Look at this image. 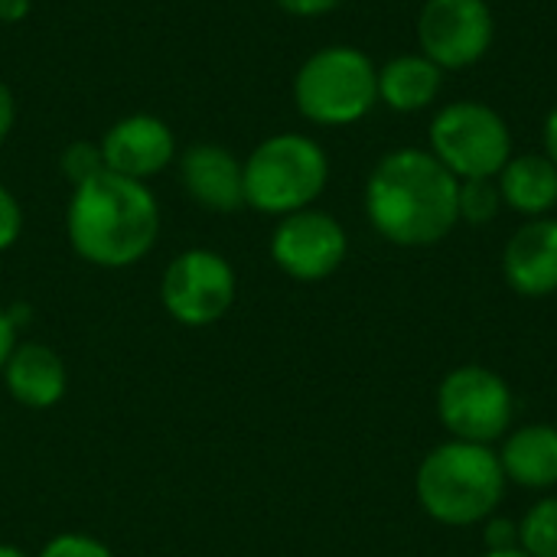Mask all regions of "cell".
<instances>
[{"label":"cell","mask_w":557,"mask_h":557,"mask_svg":"<svg viewBox=\"0 0 557 557\" xmlns=\"http://www.w3.org/2000/svg\"><path fill=\"white\" fill-rule=\"evenodd\" d=\"M506 473L490 444L447 441L418 467V506L441 525L467 529L496 516L506 496Z\"/></svg>","instance_id":"3"},{"label":"cell","mask_w":557,"mask_h":557,"mask_svg":"<svg viewBox=\"0 0 557 557\" xmlns=\"http://www.w3.org/2000/svg\"><path fill=\"white\" fill-rule=\"evenodd\" d=\"M483 542H486V552H509V548H519V522L490 516V519L483 522Z\"/></svg>","instance_id":"23"},{"label":"cell","mask_w":557,"mask_h":557,"mask_svg":"<svg viewBox=\"0 0 557 557\" xmlns=\"http://www.w3.org/2000/svg\"><path fill=\"white\" fill-rule=\"evenodd\" d=\"M509 483L522 490H552L557 486V428L555 424H525L516 428L496 450Z\"/></svg>","instance_id":"15"},{"label":"cell","mask_w":557,"mask_h":557,"mask_svg":"<svg viewBox=\"0 0 557 557\" xmlns=\"http://www.w3.org/2000/svg\"><path fill=\"white\" fill-rule=\"evenodd\" d=\"M542 140H545V157H548V160L557 166V108H552V114L545 117Z\"/></svg>","instance_id":"28"},{"label":"cell","mask_w":557,"mask_h":557,"mask_svg":"<svg viewBox=\"0 0 557 557\" xmlns=\"http://www.w3.org/2000/svg\"><path fill=\"white\" fill-rule=\"evenodd\" d=\"M62 176L69 180V186H82L85 180L98 176L104 170V157H101V147L91 144V140H75L62 150Z\"/></svg>","instance_id":"20"},{"label":"cell","mask_w":557,"mask_h":557,"mask_svg":"<svg viewBox=\"0 0 557 557\" xmlns=\"http://www.w3.org/2000/svg\"><path fill=\"white\" fill-rule=\"evenodd\" d=\"M428 140V150L457 180H496L512 160V131L506 117L476 98L444 104L431 117Z\"/></svg>","instance_id":"6"},{"label":"cell","mask_w":557,"mask_h":557,"mask_svg":"<svg viewBox=\"0 0 557 557\" xmlns=\"http://www.w3.org/2000/svg\"><path fill=\"white\" fill-rule=\"evenodd\" d=\"M7 395L26 411H49L69 392V369L62 356L36 339H20L13 356L7 359L3 372Z\"/></svg>","instance_id":"14"},{"label":"cell","mask_w":557,"mask_h":557,"mask_svg":"<svg viewBox=\"0 0 557 557\" xmlns=\"http://www.w3.org/2000/svg\"><path fill=\"white\" fill-rule=\"evenodd\" d=\"M349 255V235L339 219L323 209H300L277 219L271 232V261L281 274L300 284L333 277Z\"/></svg>","instance_id":"10"},{"label":"cell","mask_w":557,"mask_h":557,"mask_svg":"<svg viewBox=\"0 0 557 557\" xmlns=\"http://www.w3.org/2000/svg\"><path fill=\"white\" fill-rule=\"evenodd\" d=\"M294 104L310 124L349 127L379 104V65L359 46H323L297 69Z\"/></svg>","instance_id":"5"},{"label":"cell","mask_w":557,"mask_h":557,"mask_svg":"<svg viewBox=\"0 0 557 557\" xmlns=\"http://www.w3.org/2000/svg\"><path fill=\"white\" fill-rule=\"evenodd\" d=\"M483 557H532V555H525L522 548H509V552H486Z\"/></svg>","instance_id":"30"},{"label":"cell","mask_w":557,"mask_h":557,"mask_svg":"<svg viewBox=\"0 0 557 557\" xmlns=\"http://www.w3.org/2000/svg\"><path fill=\"white\" fill-rule=\"evenodd\" d=\"M457 189L460 180L431 150L398 147L366 180L369 225L398 248H431L460 222Z\"/></svg>","instance_id":"1"},{"label":"cell","mask_w":557,"mask_h":557,"mask_svg":"<svg viewBox=\"0 0 557 557\" xmlns=\"http://www.w3.org/2000/svg\"><path fill=\"white\" fill-rule=\"evenodd\" d=\"M180 183L186 196L206 212L245 209V170L242 160L222 144H193L180 153Z\"/></svg>","instance_id":"12"},{"label":"cell","mask_w":557,"mask_h":557,"mask_svg":"<svg viewBox=\"0 0 557 557\" xmlns=\"http://www.w3.org/2000/svg\"><path fill=\"white\" fill-rule=\"evenodd\" d=\"M245 206L284 219L310 209L330 183V157L310 134L284 131L264 137L245 160Z\"/></svg>","instance_id":"4"},{"label":"cell","mask_w":557,"mask_h":557,"mask_svg":"<svg viewBox=\"0 0 557 557\" xmlns=\"http://www.w3.org/2000/svg\"><path fill=\"white\" fill-rule=\"evenodd\" d=\"M65 238L91 268L121 271L140 264L160 238V202L147 183L101 170L82 186H72Z\"/></svg>","instance_id":"2"},{"label":"cell","mask_w":557,"mask_h":557,"mask_svg":"<svg viewBox=\"0 0 557 557\" xmlns=\"http://www.w3.org/2000/svg\"><path fill=\"white\" fill-rule=\"evenodd\" d=\"M16 343H20V323L13 320V313L7 307H0V372L7 366V359L13 356Z\"/></svg>","instance_id":"25"},{"label":"cell","mask_w":557,"mask_h":557,"mask_svg":"<svg viewBox=\"0 0 557 557\" xmlns=\"http://www.w3.org/2000/svg\"><path fill=\"white\" fill-rule=\"evenodd\" d=\"M437 418L450 441L493 444L516 418L509 382L486 366H460L437 385Z\"/></svg>","instance_id":"8"},{"label":"cell","mask_w":557,"mask_h":557,"mask_svg":"<svg viewBox=\"0 0 557 557\" xmlns=\"http://www.w3.org/2000/svg\"><path fill=\"white\" fill-rule=\"evenodd\" d=\"M98 147L104 157V170L140 183L153 180L180 157L173 127L157 114H127L114 121Z\"/></svg>","instance_id":"11"},{"label":"cell","mask_w":557,"mask_h":557,"mask_svg":"<svg viewBox=\"0 0 557 557\" xmlns=\"http://www.w3.org/2000/svg\"><path fill=\"white\" fill-rule=\"evenodd\" d=\"M23 235V206L20 199L0 183V255L10 251Z\"/></svg>","instance_id":"22"},{"label":"cell","mask_w":557,"mask_h":557,"mask_svg":"<svg viewBox=\"0 0 557 557\" xmlns=\"http://www.w3.org/2000/svg\"><path fill=\"white\" fill-rule=\"evenodd\" d=\"M238 297L232 261L212 248L180 251L160 277V304L166 317L186 330H206L228 317Z\"/></svg>","instance_id":"7"},{"label":"cell","mask_w":557,"mask_h":557,"mask_svg":"<svg viewBox=\"0 0 557 557\" xmlns=\"http://www.w3.org/2000/svg\"><path fill=\"white\" fill-rule=\"evenodd\" d=\"M496 39V16L486 0H424L418 13V49L441 72L476 65Z\"/></svg>","instance_id":"9"},{"label":"cell","mask_w":557,"mask_h":557,"mask_svg":"<svg viewBox=\"0 0 557 557\" xmlns=\"http://www.w3.org/2000/svg\"><path fill=\"white\" fill-rule=\"evenodd\" d=\"M503 277L519 297H552L557 294V219H529L506 242Z\"/></svg>","instance_id":"13"},{"label":"cell","mask_w":557,"mask_h":557,"mask_svg":"<svg viewBox=\"0 0 557 557\" xmlns=\"http://www.w3.org/2000/svg\"><path fill=\"white\" fill-rule=\"evenodd\" d=\"M33 10V0H0V23H20Z\"/></svg>","instance_id":"27"},{"label":"cell","mask_w":557,"mask_h":557,"mask_svg":"<svg viewBox=\"0 0 557 557\" xmlns=\"http://www.w3.org/2000/svg\"><path fill=\"white\" fill-rule=\"evenodd\" d=\"M13 124H16V101H13V91L0 82V144L10 137Z\"/></svg>","instance_id":"26"},{"label":"cell","mask_w":557,"mask_h":557,"mask_svg":"<svg viewBox=\"0 0 557 557\" xmlns=\"http://www.w3.org/2000/svg\"><path fill=\"white\" fill-rule=\"evenodd\" d=\"M519 548L532 557H557V496L535 503L519 522Z\"/></svg>","instance_id":"18"},{"label":"cell","mask_w":557,"mask_h":557,"mask_svg":"<svg viewBox=\"0 0 557 557\" xmlns=\"http://www.w3.org/2000/svg\"><path fill=\"white\" fill-rule=\"evenodd\" d=\"M0 557H29L23 548H16V545H7V542H0Z\"/></svg>","instance_id":"29"},{"label":"cell","mask_w":557,"mask_h":557,"mask_svg":"<svg viewBox=\"0 0 557 557\" xmlns=\"http://www.w3.org/2000/svg\"><path fill=\"white\" fill-rule=\"evenodd\" d=\"M503 206L525 219L552 215L557 206V166L545 153H512L496 176Z\"/></svg>","instance_id":"17"},{"label":"cell","mask_w":557,"mask_h":557,"mask_svg":"<svg viewBox=\"0 0 557 557\" xmlns=\"http://www.w3.org/2000/svg\"><path fill=\"white\" fill-rule=\"evenodd\" d=\"M284 13H290V16H304V20H310V16H326V13H333L336 7H343L346 0H274Z\"/></svg>","instance_id":"24"},{"label":"cell","mask_w":557,"mask_h":557,"mask_svg":"<svg viewBox=\"0 0 557 557\" xmlns=\"http://www.w3.org/2000/svg\"><path fill=\"white\" fill-rule=\"evenodd\" d=\"M36 557H114V552L88 532H59L39 548Z\"/></svg>","instance_id":"21"},{"label":"cell","mask_w":557,"mask_h":557,"mask_svg":"<svg viewBox=\"0 0 557 557\" xmlns=\"http://www.w3.org/2000/svg\"><path fill=\"white\" fill-rule=\"evenodd\" d=\"M444 88V72L421 52H405L379 69V101L398 114L428 111Z\"/></svg>","instance_id":"16"},{"label":"cell","mask_w":557,"mask_h":557,"mask_svg":"<svg viewBox=\"0 0 557 557\" xmlns=\"http://www.w3.org/2000/svg\"><path fill=\"white\" fill-rule=\"evenodd\" d=\"M503 209V193L496 180H460L457 189V212L460 222L470 225H490Z\"/></svg>","instance_id":"19"}]
</instances>
